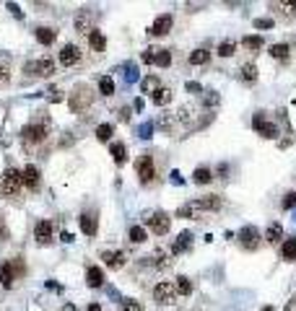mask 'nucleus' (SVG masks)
<instances>
[{"mask_svg":"<svg viewBox=\"0 0 296 311\" xmlns=\"http://www.w3.org/2000/svg\"><path fill=\"white\" fill-rule=\"evenodd\" d=\"M221 207V197L216 195H208V197H200V200H192V203L182 205L177 210L179 218H198V213H206V210H218Z\"/></svg>","mask_w":296,"mask_h":311,"instance_id":"nucleus-1","label":"nucleus"},{"mask_svg":"<svg viewBox=\"0 0 296 311\" xmlns=\"http://www.w3.org/2000/svg\"><path fill=\"white\" fill-rule=\"evenodd\" d=\"M26 275V265L21 257H13L8 262H0V285L3 288H13V283L18 277Z\"/></svg>","mask_w":296,"mask_h":311,"instance_id":"nucleus-2","label":"nucleus"},{"mask_svg":"<svg viewBox=\"0 0 296 311\" xmlns=\"http://www.w3.org/2000/svg\"><path fill=\"white\" fill-rule=\"evenodd\" d=\"M21 184H24L21 172L13 169V166H8L5 172H3V176H0V192H3L5 197H16L18 189H21Z\"/></svg>","mask_w":296,"mask_h":311,"instance_id":"nucleus-3","label":"nucleus"},{"mask_svg":"<svg viewBox=\"0 0 296 311\" xmlns=\"http://www.w3.org/2000/svg\"><path fill=\"white\" fill-rule=\"evenodd\" d=\"M135 172H138V179H140V184H151V182H154V176H156V166H154V158H151L148 153H146V156H140L138 161H135Z\"/></svg>","mask_w":296,"mask_h":311,"instance_id":"nucleus-4","label":"nucleus"},{"mask_svg":"<svg viewBox=\"0 0 296 311\" xmlns=\"http://www.w3.org/2000/svg\"><path fill=\"white\" fill-rule=\"evenodd\" d=\"M154 298H156V304H164V306L174 304V298H177L174 283H167V280H161V283L154 288Z\"/></svg>","mask_w":296,"mask_h":311,"instance_id":"nucleus-5","label":"nucleus"},{"mask_svg":"<svg viewBox=\"0 0 296 311\" xmlns=\"http://www.w3.org/2000/svg\"><path fill=\"white\" fill-rule=\"evenodd\" d=\"M148 228L154 231L156 236H164V234H169V228H171V218L159 210V213H154V215L148 218Z\"/></svg>","mask_w":296,"mask_h":311,"instance_id":"nucleus-6","label":"nucleus"},{"mask_svg":"<svg viewBox=\"0 0 296 311\" xmlns=\"http://www.w3.org/2000/svg\"><path fill=\"white\" fill-rule=\"evenodd\" d=\"M260 231L254 228V226H244L242 231H239V242H242V246L244 249H250V252H254V249L260 246Z\"/></svg>","mask_w":296,"mask_h":311,"instance_id":"nucleus-7","label":"nucleus"},{"mask_svg":"<svg viewBox=\"0 0 296 311\" xmlns=\"http://www.w3.org/2000/svg\"><path fill=\"white\" fill-rule=\"evenodd\" d=\"M91 102H94V96L88 94V88L86 86H78L76 88V94L70 96V109H76V112H81L84 106H88Z\"/></svg>","mask_w":296,"mask_h":311,"instance_id":"nucleus-8","label":"nucleus"},{"mask_svg":"<svg viewBox=\"0 0 296 311\" xmlns=\"http://www.w3.org/2000/svg\"><path fill=\"white\" fill-rule=\"evenodd\" d=\"M21 135H24L26 143H42L47 138V125H26L21 130Z\"/></svg>","mask_w":296,"mask_h":311,"instance_id":"nucleus-9","label":"nucleus"},{"mask_svg":"<svg viewBox=\"0 0 296 311\" xmlns=\"http://www.w3.org/2000/svg\"><path fill=\"white\" fill-rule=\"evenodd\" d=\"M52 236H55V228L49 220H39V223L34 226V239H37V244H49L52 242Z\"/></svg>","mask_w":296,"mask_h":311,"instance_id":"nucleus-10","label":"nucleus"},{"mask_svg":"<svg viewBox=\"0 0 296 311\" xmlns=\"http://www.w3.org/2000/svg\"><path fill=\"white\" fill-rule=\"evenodd\" d=\"M171 24H174V18H171V13H164V16H159L154 26H151V36H167L171 32Z\"/></svg>","mask_w":296,"mask_h":311,"instance_id":"nucleus-11","label":"nucleus"},{"mask_svg":"<svg viewBox=\"0 0 296 311\" xmlns=\"http://www.w3.org/2000/svg\"><path fill=\"white\" fill-rule=\"evenodd\" d=\"M21 179H24V187H29L34 192V189H39V182H42V176H39V169L34 164H29L24 172H21Z\"/></svg>","mask_w":296,"mask_h":311,"instance_id":"nucleus-12","label":"nucleus"},{"mask_svg":"<svg viewBox=\"0 0 296 311\" xmlns=\"http://www.w3.org/2000/svg\"><path fill=\"white\" fill-rule=\"evenodd\" d=\"M78 60H81V49H78V44H65L63 49H60V63H63L65 68L76 65Z\"/></svg>","mask_w":296,"mask_h":311,"instance_id":"nucleus-13","label":"nucleus"},{"mask_svg":"<svg viewBox=\"0 0 296 311\" xmlns=\"http://www.w3.org/2000/svg\"><path fill=\"white\" fill-rule=\"evenodd\" d=\"M78 220H81V231H84L86 236H96V231H99L96 213H84V215H81Z\"/></svg>","mask_w":296,"mask_h":311,"instance_id":"nucleus-14","label":"nucleus"},{"mask_svg":"<svg viewBox=\"0 0 296 311\" xmlns=\"http://www.w3.org/2000/svg\"><path fill=\"white\" fill-rule=\"evenodd\" d=\"M101 259H104V265L107 267H112V270H120L122 265H125V252H104L101 254Z\"/></svg>","mask_w":296,"mask_h":311,"instance_id":"nucleus-15","label":"nucleus"},{"mask_svg":"<svg viewBox=\"0 0 296 311\" xmlns=\"http://www.w3.org/2000/svg\"><path fill=\"white\" fill-rule=\"evenodd\" d=\"M88 47L94 49V52H104V49H107V39H104V34H101L99 29H91V34H88Z\"/></svg>","mask_w":296,"mask_h":311,"instance_id":"nucleus-16","label":"nucleus"},{"mask_svg":"<svg viewBox=\"0 0 296 311\" xmlns=\"http://www.w3.org/2000/svg\"><path fill=\"white\" fill-rule=\"evenodd\" d=\"M55 36H57V32H55V29H49V26H39V29H37V42L44 44V47L52 44Z\"/></svg>","mask_w":296,"mask_h":311,"instance_id":"nucleus-17","label":"nucleus"},{"mask_svg":"<svg viewBox=\"0 0 296 311\" xmlns=\"http://www.w3.org/2000/svg\"><path fill=\"white\" fill-rule=\"evenodd\" d=\"M86 283L91 288H101V285H104V273H101L99 267H88L86 270Z\"/></svg>","mask_w":296,"mask_h":311,"instance_id":"nucleus-18","label":"nucleus"},{"mask_svg":"<svg viewBox=\"0 0 296 311\" xmlns=\"http://www.w3.org/2000/svg\"><path fill=\"white\" fill-rule=\"evenodd\" d=\"M265 239H268V244H281L283 242V226L281 223H270L268 231H265Z\"/></svg>","mask_w":296,"mask_h":311,"instance_id":"nucleus-19","label":"nucleus"},{"mask_svg":"<svg viewBox=\"0 0 296 311\" xmlns=\"http://www.w3.org/2000/svg\"><path fill=\"white\" fill-rule=\"evenodd\" d=\"M148 259H151V265H154V267H161V270L171 265V259H169V252H167V249H156V252L151 254Z\"/></svg>","mask_w":296,"mask_h":311,"instance_id":"nucleus-20","label":"nucleus"},{"mask_svg":"<svg viewBox=\"0 0 296 311\" xmlns=\"http://www.w3.org/2000/svg\"><path fill=\"white\" fill-rule=\"evenodd\" d=\"M76 29L81 34H91V11H81L76 16Z\"/></svg>","mask_w":296,"mask_h":311,"instance_id":"nucleus-21","label":"nucleus"},{"mask_svg":"<svg viewBox=\"0 0 296 311\" xmlns=\"http://www.w3.org/2000/svg\"><path fill=\"white\" fill-rule=\"evenodd\" d=\"M190 239H192L190 231L179 234V236H177V242H174V246H171V254H182V252H187V249H190Z\"/></svg>","mask_w":296,"mask_h":311,"instance_id":"nucleus-22","label":"nucleus"},{"mask_svg":"<svg viewBox=\"0 0 296 311\" xmlns=\"http://www.w3.org/2000/svg\"><path fill=\"white\" fill-rule=\"evenodd\" d=\"M281 257L286 259V262H294V259H296V239H294V236L283 242V246H281Z\"/></svg>","mask_w":296,"mask_h":311,"instance_id":"nucleus-23","label":"nucleus"},{"mask_svg":"<svg viewBox=\"0 0 296 311\" xmlns=\"http://www.w3.org/2000/svg\"><path fill=\"white\" fill-rule=\"evenodd\" d=\"M37 75H44V78L55 75V63H52V60H49V57L37 60Z\"/></svg>","mask_w":296,"mask_h":311,"instance_id":"nucleus-24","label":"nucleus"},{"mask_svg":"<svg viewBox=\"0 0 296 311\" xmlns=\"http://www.w3.org/2000/svg\"><path fill=\"white\" fill-rule=\"evenodd\" d=\"M151 99H154V104H156V106H167V104L171 102V88L161 86V88H159V91H156L154 96H151Z\"/></svg>","mask_w":296,"mask_h":311,"instance_id":"nucleus-25","label":"nucleus"},{"mask_svg":"<svg viewBox=\"0 0 296 311\" xmlns=\"http://www.w3.org/2000/svg\"><path fill=\"white\" fill-rule=\"evenodd\" d=\"M109 153H112V158H115V164H125L127 161V148L122 143H112Z\"/></svg>","mask_w":296,"mask_h":311,"instance_id":"nucleus-26","label":"nucleus"},{"mask_svg":"<svg viewBox=\"0 0 296 311\" xmlns=\"http://www.w3.org/2000/svg\"><path fill=\"white\" fill-rule=\"evenodd\" d=\"M211 60V52L206 47H200V49H195V52H190V65H206Z\"/></svg>","mask_w":296,"mask_h":311,"instance_id":"nucleus-27","label":"nucleus"},{"mask_svg":"<svg viewBox=\"0 0 296 311\" xmlns=\"http://www.w3.org/2000/svg\"><path fill=\"white\" fill-rule=\"evenodd\" d=\"M140 88H143V94H151V96H154L159 88H161V83H159V78H156V75H148V78H143Z\"/></svg>","mask_w":296,"mask_h":311,"instance_id":"nucleus-28","label":"nucleus"},{"mask_svg":"<svg viewBox=\"0 0 296 311\" xmlns=\"http://www.w3.org/2000/svg\"><path fill=\"white\" fill-rule=\"evenodd\" d=\"M242 81H247V83H252V81H257V65L254 63H247V65H242Z\"/></svg>","mask_w":296,"mask_h":311,"instance_id":"nucleus-29","label":"nucleus"},{"mask_svg":"<svg viewBox=\"0 0 296 311\" xmlns=\"http://www.w3.org/2000/svg\"><path fill=\"white\" fill-rule=\"evenodd\" d=\"M127 236H130L132 244H143V242L148 239V234H146V228H143V226H132V228L127 231Z\"/></svg>","mask_w":296,"mask_h":311,"instance_id":"nucleus-30","label":"nucleus"},{"mask_svg":"<svg viewBox=\"0 0 296 311\" xmlns=\"http://www.w3.org/2000/svg\"><path fill=\"white\" fill-rule=\"evenodd\" d=\"M154 65H159V68H169L171 65V52H169V49H156Z\"/></svg>","mask_w":296,"mask_h":311,"instance_id":"nucleus-31","label":"nucleus"},{"mask_svg":"<svg viewBox=\"0 0 296 311\" xmlns=\"http://www.w3.org/2000/svg\"><path fill=\"white\" fill-rule=\"evenodd\" d=\"M99 94L101 96H112V94H115V81H112L109 75L99 78Z\"/></svg>","mask_w":296,"mask_h":311,"instance_id":"nucleus-32","label":"nucleus"},{"mask_svg":"<svg viewBox=\"0 0 296 311\" xmlns=\"http://www.w3.org/2000/svg\"><path fill=\"white\" fill-rule=\"evenodd\" d=\"M242 44L247 47V49H252V52H257V49L265 47V39H262V36H244Z\"/></svg>","mask_w":296,"mask_h":311,"instance_id":"nucleus-33","label":"nucleus"},{"mask_svg":"<svg viewBox=\"0 0 296 311\" xmlns=\"http://www.w3.org/2000/svg\"><path fill=\"white\" fill-rule=\"evenodd\" d=\"M192 179H195V184H208L211 182V169H206V166H200V169H195V174H192Z\"/></svg>","mask_w":296,"mask_h":311,"instance_id":"nucleus-34","label":"nucleus"},{"mask_svg":"<svg viewBox=\"0 0 296 311\" xmlns=\"http://www.w3.org/2000/svg\"><path fill=\"white\" fill-rule=\"evenodd\" d=\"M289 52H291L289 44H273V47H270V55H273L275 60H289Z\"/></svg>","mask_w":296,"mask_h":311,"instance_id":"nucleus-35","label":"nucleus"},{"mask_svg":"<svg viewBox=\"0 0 296 311\" xmlns=\"http://www.w3.org/2000/svg\"><path fill=\"white\" fill-rule=\"evenodd\" d=\"M112 133H115V127H112V125H107V122L96 127V138L101 140V143H107V140L112 138Z\"/></svg>","mask_w":296,"mask_h":311,"instance_id":"nucleus-36","label":"nucleus"},{"mask_svg":"<svg viewBox=\"0 0 296 311\" xmlns=\"http://www.w3.org/2000/svg\"><path fill=\"white\" fill-rule=\"evenodd\" d=\"M174 288H177V293H182V296H190L192 293V283H190L187 277H177Z\"/></svg>","mask_w":296,"mask_h":311,"instance_id":"nucleus-37","label":"nucleus"},{"mask_svg":"<svg viewBox=\"0 0 296 311\" xmlns=\"http://www.w3.org/2000/svg\"><path fill=\"white\" fill-rule=\"evenodd\" d=\"M260 135L273 140V138H278V127H275L273 122H265V125H262V130H260Z\"/></svg>","mask_w":296,"mask_h":311,"instance_id":"nucleus-38","label":"nucleus"},{"mask_svg":"<svg viewBox=\"0 0 296 311\" xmlns=\"http://www.w3.org/2000/svg\"><path fill=\"white\" fill-rule=\"evenodd\" d=\"M234 49H237V47H234V42H221V44H218V55H221V57H231Z\"/></svg>","mask_w":296,"mask_h":311,"instance_id":"nucleus-39","label":"nucleus"},{"mask_svg":"<svg viewBox=\"0 0 296 311\" xmlns=\"http://www.w3.org/2000/svg\"><path fill=\"white\" fill-rule=\"evenodd\" d=\"M273 8H281V13H289L291 16L296 11V0H289V3H275Z\"/></svg>","mask_w":296,"mask_h":311,"instance_id":"nucleus-40","label":"nucleus"},{"mask_svg":"<svg viewBox=\"0 0 296 311\" xmlns=\"http://www.w3.org/2000/svg\"><path fill=\"white\" fill-rule=\"evenodd\" d=\"M122 311H143V306L138 304V301H132V298H125L122 301Z\"/></svg>","mask_w":296,"mask_h":311,"instance_id":"nucleus-41","label":"nucleus"},{"mask_svg":"<svg viewBox=\"0 0 296 311\" xmlns=\"http://www.w3.org/2000/svg\"><path fill=\"white\" fill-rule=\"evenodd\" d=\"M283 210H291L294 205H296V192H286V197H283Z\"/></svg>","mask_w":296,"mask_h":311,"instance_id":"nucleus-42","label":"nucleus"},{"mask_svg":"<svg viewBox=\"0 0 296 311\" xmlns=\"http://www.w3.org/2000/svg\"><path fill=\"white\" fill-rule=\"evenodd\" d=\"M154 57H156V47H148L146 52L140 55V60H143V63H148V65H154Z\"/></svg>","mask_w":296,"mask_h":311,"instance_id":"nucleus-43","label":"nucleus"},{"mask_svg":"<svg viewBox=\"0 0 296 311\" xmlns=\"http://www.w3.org/2000/svg\"><path fill=\"white\" fill-rule=\"evenodd\" d=\"M265 122H268V119H265V114H262V112H257V114H254V119H252V127H254V130H257V133H260Z\"/></svg>","mask_w":296,"mask_h":311,"instance_id":"nucleus-44","label":"nucleus"},{"mask_svg":"<svg viewBox=\"0 0 296 311\" xmlns=\"http://www.w3.org/2000/svg\"><path fill=\"white\" fill-rule=\"evenodd\" d=\"M254 29H273V18H257Z\"/></svg>","mask_w":296,"mask_h":311,"instance_id":"nucleus-45","label":"nucleus"},{"mask_svg":"<svg viewBox=\"0 0 296 311\" xmlns=\"http://www.w3.org/2000/svg\"><path fill=\"white\" fill-rule=\"evenodd\" d=\"M5 239H8V228L3 223V215H0V242H5Z\"/></svg>","mask_w":296,"mask_h":311,"instance_id":"nucleus-46","label":"nucleus"},{"mask_svg":"<svg viewBox=\"0 0 296 311\" xmlns=\"http://www.w3.org/2000/svg\"><path fill=\"white\" fill-rule=\"evenodd\" d=\"M283 311H296V298L294 301H289V304H286V309Z\"/></svg>","mask_w":296,"mask_h":311,"instance_id":"nucleus-47","label":"nucleus"},{"mask_svg":"<svg viewBox=\"0 0 296 311\" xmlns=\"http://www.w3.org/2000/svg\"><path fill=\"white\" fill-rule=\"evenodd\" d=\"M88 311H101V306H99V304H91V306H88Z\"/></svg>","mask_w":296,"mask_h":311,"instance_id":"nucleus-48","label":"nucleus"},{"mask_svg":"<svg viewBox=\"0 0 296 311\" xmlns=\"http://www.w3.org/2000/svg\"><path fill=\"white\" fill-rule=\"evenodd\" d=\"M262 311H273V306H265V309H262Z\"/></svg>","mask_w":296,"mask_h":311,"instance_id":"nucleus-49","label":"nucleus"}]
</instances>
